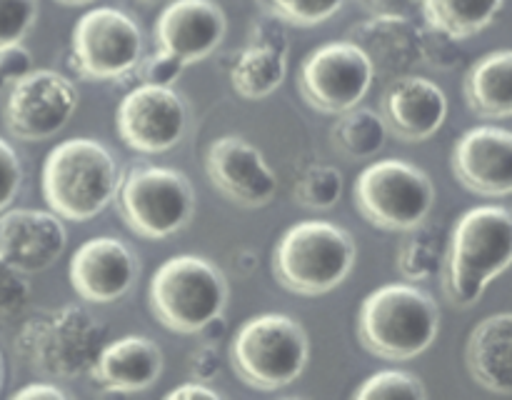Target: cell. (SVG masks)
<instances>
[{"label": "cell", "mask_w": 512, "mask_h": 400, "mask_svg": "<svg viewBox=\"0 0 512 400\" xmlns=\"http://www.w3.org/2000/svg\"><path fill=\"white\" fill-rule=\"evenodd\" d=\"M438 333V300L413 283L383 285L360 305L358 338L375 358L413 360L430 350Z\"/></svg>", "instance_id": "cell-4"}, {"label": "cell", "mask_w": 512, "mask_h": 400, "mask_svg": "<svg viewBox=\"0 0 512 400\" xmlns=\"http://www.w3.org/2000/svg\"><path fill=\"white\" fill-rule=\"evenodd\" d=\"M105 343L103 323L73 303L33 315L15 333L18 358L50 380L85 378Z\"/></svg>", "instance_id": "cell-3"}, {"label": "cell", "mask_w": 512, "mask_h": 400, "mask_svg": "<svg viewBox=\"0 0 512 400\" xmlns=\"http://www.w3.org/2000/svg\"><path fill=\"white\" fill-rule=\"evenodd\" d=\"M388 125L383 115L370 108H350L338 115L330 128L335 150L350 160H370L388 143Z\"/></svg>", "instance_id": "cell-25"}, {"label": "cell", "mask_w": 512, "mask_h": 400, "mask_svg": "<svg viewBox=\"0 0 512 400\" xmlns=\"http://www.w3.org/2000/svg\"><path fill=\"white\" fill-rule=\"evenodd\" d=\"M58 3H63V5H88V3H93V0H58Z\"/></svg>", "instance_id": "cell-44"}, {"label": "cell", "mask_w": 512, "mask_h": 400, "mask_svg": "<svg viewBox=\"0 0 512 400\" xmlns=\"http://www.w3.org/2000/svg\"><path fill=\"white\" fill-rule=\"evenodd\" d=\"M358 248L343 225L303 220L280 235L273 250V273L283 288L298 295H325L353 273Z\"/></svg>", "instance_id": "cell-5"}, {"label": "cell", "mask_w": 512, "mask_h": 400, "mask_svg": "<svg viewBox=\"0 0 512 400\" xmlns=\"http://www.w3.org/2000/svg\"><path fill=\"white\" fill-rule=\"evenodd\" d=\"M512 215L505 205L470 208L453 225L443 260V288L450 303L470 308L488 285L510 268Z\"/></svg>", "instance_id": "cell-1"}, {"label": "cell", "mask_w": 512, "mask_h": 400, "mask_svg": "<svg viewBox=\"0 0 512 400\" xmlns=\"http://www.w3.org/2000/svg\"><path fill=\"white\" fill-rule=\"evenodd\" d=\"M388 133L403 143H423L443 128L448 118V95L425 75L408 73L390 80L380 100Z\"/></svg>", "instance_id": "cell-20"}, {"label": "cell", "mask_w": 512, "mask_h": 400, "mask_svg": "<svg viewBox=\"0 0 512 400\" xmlns=\"http://www.w3.org/2000/svg\"><path fill=\"white\" fill-rule=\"evenodd\" d=\"M13 398L15 400H38V398L65 400L68 398V393H65L63 388H58L55 383H45V380H40V383H30L25 385V388H20Z\"/></svg>", "instance_id": "cell-40"}, {"label": "cell", "mask_w": 512, "mask_h": 400, "mask_svg": "<svg viewBox=\"0 0 512 400\" xmlns=\"http://www.w3.org/2000/svg\"><path fill=\"white\" fill-rule=\"evenodd\" d=\"M30 70H33V55L23 43L0 50V90L10 88L15 80L28 75Z\"/></svg>", "instance_id": "cell-37"}, {"label": "cell", "mask_w": 512, "mask_h": 400, "mask_svg": "<svg viewBox=\"0 0 512 400\" xmlns=\"http://www.w3.org/2000/svg\"><path fill=\"white\" fill-rule=\"evenodd\" d=\"M163 350L148 335H123L103 345L90 378L105 395H130L158 383Z\"/></svg>", "instance_id": "cell-21"}, {"label": "cell", "mask_w": 512, "mask_h": 400, "mask_svg": "<svg viewBox=\"0 0 512 400\" xmlns=\"http://www.w3.org/2000/svg\"><path fill=\"white\" fill-rule=\"evenodd\" d=\"M345 40L358 45L373 65L375 78L395 80L423 63V30L398 13H373L348 30Z\"/></svg>", "instance_id": "cell-17"}, {"label": "cell", "mask_w": 512, "mask_h": 400, "mask_svg": "<svg viewBox=\"0 0 512 400\" xmlns=\"http://www.w3.org/2000/svg\"><path fill=\"white\" fill-rule=\"evenodd\" d=\"M138 275V253L115 235L85 240L68 265L73 290L80 300L93 305H108L128 295Z\"/></svg>", "instance_id": "cell-15"}, {"label": "cell", "mask_w": 512, "mask_h": 400, "mask_svg": "<svg viewBox=\"0 0 512 400\" xmlns=\"http://www.w3.org/2000/svg\"><path fill=\"white\" fill-rule=\"evenodd\" d=\"M373 65L350 40L320 45L305 55L298 70V88L310 108L340 115L358 108L373 88Z\"/></svg>", "instance_id": "cell-11"}, {"label": "cell", "mask_w": 512, "mask_h": 400, "mask_svg": "<svg viewBox=\"0 0 512 400\" xmlns=\"http://www.w3.org/2000/svg\"><path fill=\"white\" fill-rule=\"evenodd\" d=\"M3 383H5V360H3V353H0V390H3Z\"/></svg>", "instance_id": "cell-42"}, {"label": "cell", "mask_w": 512, "mask_h": 400, "mask_svg": "<svg viewBox=\"0 0 512 400\" xmlns=\"http://www.w3.org/2000/svg\"><path fill=\"white\" fill-rule=\"evenodd\" d=\"M343 173L335 165L310 163L293 185L295 203L310 210H330L343 195Z\"/></svg>", "instance_id": "cell-28"}, {"label": "cell", "mask_w": 512, "mask_h": 400, "mask_svg": "<svg viewBox=\"0 0 512 400\" xmlns=\"http://www.w3.org/2000/svg\"><path fill=\"white\" fill-rule=\"evenodd\" d=\"M445 238L440 225H428L425 220L418 228L408 230V238L400 243L398 270L405 280H430L443 270Z\"/></svg>", "instance_id": "cell-27"}, {"label": "cell", "mask_w": 512, "mask_h": 400, "mask_svg": "<svg viewBox=\"0 0 512 400\" xmlns=\"http://www.w3.org/2000/svg\"><path fill=\"white\" fill-rule=\"evenodd\" d=\"M465 103L475 115L505 120L512 115V53L493 50L475 60L465 73Z\"/></svg>", "instance_id": "cell-23"}, {"label": "cell", "mask_w": 512, "mask_h": 400, "mask_svg": "<svg viewBox=\"0 0 512 400\" xmlns=\"http://www.w3.org/2000/svg\"><path fill=\"white\" fill-rule=\"evenodd\" d=\"M115 123L123 143L135 153H168L188 130V108L168 85H138L120 100Z\"/></svg>", "instance_id": "cell-13"}, {"label": "cell", "mask_w": 512, "mask_h": 400, "mask_svg": "<svg viewBox=\"0 0 512 400\" xmlns=\"http://www.w3.org/2000/svg\"><path fill=\"white\" fill-rule=\"evenodd\" d=\"M143 55V33L118 8H93L70 35V65L85 80H120L133 73Z\"/></svg>", "instance_id": "cell-10"}, {"label": "cell", "mask_w": 512, "mask_h": 400, "mask_svg": "<svg viewBox=\"0 0 512 400\" xmlns=\"http://www.w3.org/2000/svg\"><path fill=\"white\" fill-rule=\"evenodd\" d=\"M78 88L58 70H30L8 88L3 103L5 130L23 143H40L58 135L78 110Z\"/></svg>", "instance_id": "cell-12"}, {"label": "cell", "mask_w": 512, "mask_h": 400, "mask_svg": "<svg viewBox=\"0 0 512 400\" xmlns=\"http://www.w3.org/2000/svg\"><path fill=\"white\" fill-rule=\"evenodd\" d=\"M228 33L225 10L215 0H173L155 23L158 48L173 53L185 65L213 55Z\"/></svg>", "instance_id": "cell-19"}, {"label": "cell", "mask_w": 512, "mask_h": 400, "mask_svg": "<svg viewBox=\"0 0 512 400\" xmlns=\"http://www.w3.org/2000/svg\"><path fill=\"white\" fill-rule=\"evenodd\" d=\"M120 183L118 160L108 145L93 138H70L55 145L43 163L40 188L58 218L88 223L115 198Z\"/></svg>", "instance_id": "cell-2"}, {"label": "cell", "mask_w": 512, "mask_h": 400, "mask_svg": "<svg viewBox=\"0 0 512 400\" xmlns=\"http://www.w3.org/2000/svg\"><path fill=\"white\" fill-rule=\"evenodd\" d=\"M205 175L240 208H265L278 195V175L243 135H220L205 148Z\"/></svg>", "instance_id": "cell-14"}, {"label": "cell", "mask_w": 512, "mask_h": 400, "mask_svg": "<svg viewBox=\"0 0 512 400\" xmlns=\"http://www.w3.org/2000/svg\"><path fill=\"white\" fill-rule=\"evenodd\" d=\"M165 398L168 400H188V398H210V400H220L223 398V393H218V390L213 388V385L208 383H200V380H188V383L178 385V388L168 390L165 393Z\"/></svg>", "instance_id": "cell-39"}, {"label": "cell", "mask_w": 512, "mask_h": 400, "mask_svg": "<svg viewBox=\"0 0 512 400\" xmlns=\"http://www.w3.org/2000/svg\"><path fill=\"white\" fill-rule=\"evenodd\" d=\"M460 60H463L460 40L443 33V30H423V63L433 65L438 70H453Z\"/></svg>", "instance_id": "cell-33"}, {"label": "cell", "mask_w": 512, "mask_h": 400, "mask_svg": "<svg viewBox=\"0 0 512 400\" xmlns=\"http://www.w3.org/2000/svg\"><path fill=\"white\" fill-rule=\"evenodd\" d=\"M138 3H143V5H168V3H173V0H138Z\"/></svg>", "instance_id": "cell-43"}, {"label": "cell", "mask_w": 512, "mask_h": 400, "mask_svg": "<svg viewBox=\"0 0 512 400\" xmlns=\"http://www.w3.org/2000/svg\"><path fill=\"white\" fill-rule=\"evenodd\" d=\"M255 48L275 50V53L290 55V38H288V25L283 20L273 18V15L265 13L263 18L255 20L248 30V43Z\"/></svg>", "instance_id": "cell-34"}, {"label": "cell", "mask_w": 512, "mask_h": 400, "mask_svg": "<svg viewBox=\"0 0 512 400\" xmlns=\"http://www.w3.org/2000/svg\"><path fill=\"white\" fill-rule=\"evenodd\" d=\"M68 248V230L53 210L13 208L0 213V255L20 273L50 268Z\"/></svg>", "instance_id": "cell-18"}, {"label": "cell", "mask_w": 512, "mask_h": 400, "mask_svg": "<svg viewBox=\"0 0 512 400\" xmlns=\"http://www.w3.org/2000/svg\"><path fill=\"white\" fill-rule=\"evenodd\" d=\"M185 68H188V65H185L183 60L158 48V53L145 58L143 80L148 85H168V88H173V83L183 75Z\"/></svg>", "instance_id": "cell-36"}, {"label": "cell", "mask_w": 512, "mask_h": 400, "mask_svg": "<svg viewBox=\"0 0 512 400\" xmlns=\"http://www.w3.org/2000/svg\"><path fill=\"white\" fill-rule=\"evenodd\" d=\"M113 203L135 235L165 240L193 220L195 190L188 175L180 170L165 165H133L120 175Z\"/></svg>", "instance_id": "cell-8"}, {"label": "cell", "mask_w": 512, "mask_h": 400, "mask_svg": "<svg viewBox=\"0 0 512 400\" xmlns=\"http://www.w3.org/2000/svg\"><path fill=\"white\" fill-rule=\"evenodd\" d=\"M355 205L375 228L408 233L433 213L435 185L423 168L408 160H375L355 180Z\"/></svg>", "instance_id": "cell-9"}, {"label": "cell", "mask_w": 512, "mask_h": 400, "mask_svg": "<svg viewBox=\"0 0 512 400\" xmlns=\"http://www.w3.org/2000/svg\"><path fill=\"white\" fill-rule=\"evenodd\" d=\"M38 20V0H0V50L23 43Z\"/></svg>", "instance_id": "cell-32"}, {"label": "cell", "mask_w": 512, "mask_h": 400, "mask_svg": "<svg viewBox=\"0 0 512 400\" xmlns=\"http://www.w3.org/2000/svg\"><path fill=\"white\" fill-rule=\"evenodd\" d=\"M260 8L273 18L295 28H313L333 18L345 0H258Z\"/></svg>", "instance_id": "cell-29"}, {"label": "cell", "mask_w": 512, "mask_h": 400, "mask_svg": "<svg viewBox=\"0 0 512 400\" xmlns=\"http://www.w3.org/2000/svg\"><path fill=\"white\" fill-rule=\"evenodd\" d=\"M30 283L25 280V273L8 263L0 255V328H8L13 320H18L30 305Z\"/></svg>", "instance_id": "cell-31"}, {"label": "cell", "mask_w": 512, "mask_h": 400, "mask_svg": "<svg viewBox=\"0 0 512 400\" xmlns=\"http://www.w3.org/2000/svg\"><path fill=\"white\" fill-rule=\"evenodd\" d=\"M290 55L245 45L230 60L228 78L235 93L245 100H263L283 85Z\"/></svg>", "instance_id": "cell-24"}, {"label": "cell", "mask_w": 512, "mask_h": 400, "mask_svg": "<svg viewBox=\"0 0 512 400\" xmlns=\"http://www.w3.org/2000/svg\"><path fill=\"white\" fill-rule=\"evenodd\" d=\"M230 285L223 270L203 255H173L155 270L148 288L150 310L163 328L180 335L203 330L228 308Z\"/></svg>", "instance_id": "cell-6"}, {"label": "cell", "mask_w": 512, "mask_h": 400, "mask_svg": "<svg viewBox=\"0 0 512 400\" xmlns=\"http://www.w3.org/2000/svg\"><path fill=\"white\" fill-rule=\"evenodd\" d=\"M505 0H423V15L428 28L443 30L455 40L473 38L483 33Z\"/></svg>", "instance_id": "cell-26"}, {"label": "cell", "mask_w": 512, "mask_h": 400, "mask_svg": "<svg viewBox=\"0 0 512 400\" xmlns=\"http://www.w3.org/2000/svg\"><path fill=\"white\" fill-rule=\"evenodd\" d=\"M220 350L213 340H205L198 348L190 353L188 358V373L193 375V380H200V383H210L213 378H218L220 373Z\"/></svg>", "instance_id": "cell-38"}, {"label": "cell", "mask_w": 512, "mask_h": 400, "mask_svg": "<svg viewBox=\"0 0 512 400\" xmlns=\"http://www.w3.org/2000/svg\"><path fill=\"white\" fill-rule=\"evenodd\" d=\"M353 395L358 400H370V398L425 400L428 398V388H425L423 380L413 373H405V370H380V373L365 378L363 385H360Z\"/></svg>", "instance_id": "cell-30"}, {"label": "cell", "mask_w": 512, "mask_h": 400, "mask_svg": "<svg viewBox=\"0 0 512 400\" xmlns=\"http://www.w3.org/2000/svg\"><path fill=\"white\" fill-rule=\"evenodd\" d=\"M310 340L303 325L285 313H260L245 320L230 345V365L255 390H280L305 373Z\"/></svg>", "instance_id": "cell-7"}, {"label": "cell", "mask_w": 512, "mask_h": 400, "mask_svg": "<svg viewBox=\"0 0 512 400\" xmlns=\"http://www.w3.org/2000/svg\"><path fill=\"white\" fill-rule=\"evenodd\" d=\"M23 185V165L8 140L0 138V213L10 208Z\"/></svg>", "instance_id": "cell-35"}, {"label": "cell", "mask_w": 512, "mask_h": 400, "mask_svg": "<svg viewBox=\"0 0 512 400\" xmlns=\"http://www.w3.org/2000/svg\"><path fill=\"white\" fill-rule=\"evenodd\" d=\"M455 178L485 198L512 193V133L500 125H478L458 138L453 148Z\"/></svg>", "instance_id": "cell-16"}, {"label": "cell", "mask_w": 512, "mask_h": 400, "mask_svg": "<svg viewBox=\"0 0 512 400\" xmlns=\"http://www.w3.org/2000/svg\"><path fill=\"white\" fill-rule=\"evenodd\" d=\"M370 13H398L408 15L415 5H420L423 0H360Z\"/></svg>", "instance_id": "cell-41"}, {"label": "cell", "mask_w": 512, "mask_h": 400, "mask_svg": "<svg viewBox=\"0 0 512 400\" xmlns=\"http://www.w3.org/2000/svg\"><path fill=\"white\" fill-rule=\"evenodd\" d=\"M465 365L480 388L512 393V315L508 310L480 320L465 343Z\"/></svg>", "instance_id": "cell-22"}]
</instances>
